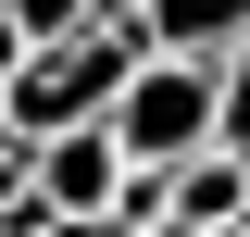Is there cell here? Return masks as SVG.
Masks as SVG:
<instances>
[{
  "label": "cell",
  "mask_w": 250,
  "mask_h": 237,
  "mask_svg": "<svg viewBox=\"0 0 250 237\" xmlns=\"http://www.w3.org/2000/svg\"><path fill=\"white\" fill-rule=\"evenodd\" d=\"M150 50V38H125V25H75V38H50V50H25L13 62V88H0V125L13 138H50V125H88L100 100L125 88V62Z\"/></svg>",
  "instance_id": "6da1fadb"
},
{
  "label": "cell",
  "mask_w": 250,
  "mask_h": 237,
  "mask_svg": "<svg viewBox=\"0 0 250 237\" xmlns=\"http://www.w3.org/2000/svg\"><path fill=\"white\" fill-rule=\"evenodd\" d=\"M100 125H113L125 162H188V150L213 138V62H188V50H138V62H125V88L100 100Z\"/></svg>",
  "instance_id": "7a4b0ae2"
},
{
  "label": "cell",
  "mask_w": 250,
  "mask_h": 237,
  "mask_svg": "<svg viewBox=\"0 0 250 237\" xmlns=\"http://www.w3.org/2000/svg\"><path fill=\"white\" fill-rule=\"evenodd\" d=\"M25 187H38V212H113V187H125V150H113V125H50V138H25Z\"/></svg>",
  "instance_id": "3957f363"
},
{
  "label": "cell",
  "mask_w": 250,
  "mask_h": 237,
  "mask_svg": "<svg viewBox=\"0 0 250 237\" xmlns=\"http://www.w3.org/2000/svg\"><path fill=\"white\" fill-rule=\"evenodd\" d=\"M163 225L175 237H238L250 225V150L200 138L188 162H163Z\"/></svg>",
  "instance_id": "277c9868"
},
{
  "label": "cell",
  "mask_w": 250,
  "mask_h": 237,
  "mask_svg": "<svg viewBox=\"0 0 250 237\" xmlns=\"http://www.w3.org/2000/svg\"><path fill=\"white\" fill-rule=\"evenodd\" d=\"M138 38L150 50H188V62H225L250 38V0H138Z\"/></svg>",
  "instance_id": "5b68a950"
},
{
  "label": "cell",
  "mask_w": 250,
  "mask_h": 237,
  "mask_svg": "<svg viewBox=\"0 0 250 237\" xmlns=\"http://www.w3.org/2000/svg\"><path fill=\"white\" fill-rule=\"evenodd\" d=\"M213 138H225V150H250V38L213 62Z\"/></svg>",
  "instance_id": "8992f818"
},
{
  "label": "cell",
  "mask_w": 250,
  "mask_h": 237,
  "mask_svg": "<svg viewBox=\"0 0 250 237\" xmlns=\"http://www.w3.org/2000/svg\"><path fill=\"white\" fill-rule=\"evenodd\" d=\"M0 25L25 38V50H50V38H75V25H88V0H0Z\"/></svg>",
  "instance_id": "52a82bcc"
},
{
  "label": "cell",
  "mask_w": 250,
  "mask_h": 237,
  "mask_svg": "<svg viewBox=\"0 0 250 237\" xmlns=\"http://www.w3.org/2000/svg\"><path fill=\"white\" fill-rule=\"evenodd\" d=\"M25 200V138H13V125H0V212Z\"/></svg>",
  "instance_id": "ba28073f"
},
{
  "label": "cell",
  "mask_w": 250,
  "mask_h": 237,
  "mask_svg": "<svg viewBox=\"0 0 250 237\" xmlns=\"http://www.w3.org/2000/svg\"><path fill=\"white\" fill-rule=\"evenodd\" d=\"M13 62H25V38H13V25H0V88H13Z\"/></svg>",
  "instance_id": "9c48e42d"
},
{
  "label": "cell",
  "mask_w": 250,
  "mask_h": 237,
  "mask_svg": "<svg viewBox=\"0 0 250 237\" xmlns=\"http://www.w3.org/2000/svg\"><path fill=\"white\" fill-rule=\"evenodd\" d=\"M113 237H175V225H113Z\"/></svg>",
  "instance_id": "30bf717a"
},
{
  "label": "cell",
  "mask_w": 250,
  "mask_h": 237,
  "mask_svg": "<svg viewBox=\"0 0 250 237\" xmlns=\"http://www.w3.org/2000/svg\"><path fill=\"white\" fill-rule=\"evenodd\" d=\"M0 237H13V225H0Z\"/></svg>",
  "instance_id": "8fae6325"
},
{
  "label": "cell",
  "mask_w": 250,
  "mask_h": 237,
  "mask_svg": "<svg viewBox=\"0 0 250 237\" xmlns=\"http://www.w3.org/2000/svg\"><path fill=\"white\" fill-rule=\"evenodd\" d=\"M238 237H250V225H238Z\"/></svg>",
  "instance_id": "7c38bea8"
}]
</instances>
